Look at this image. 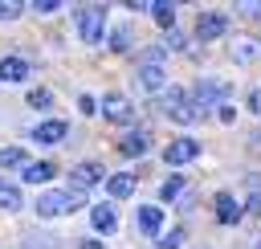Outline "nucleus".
Segmentation results:
<instances>
[{"label": "nucleus", "mask_w": 261, "mask_h": 249, "mask_svg": "<svg viewBox=\"0 0 261 249\" xmlns=\"http://www.w3.org/2000/svg\"><path fill=\"white\" fill-rule=\"evenodd\" d=\"M163 114H167V118H175V122H196V118H200V106L192 102V94H188V90L171 86V90H163Z\"/></svg>", "instance_id": "1"}, {"label": "nucleus", "mask_w": 261, "mask_h": 249, "mask_svg": "<svg viewBox=\"0 0 261 249\" xmlns=\"http://www.w3.org/2000/svg\"><path fill=\"white\" fill-rule=\"evenodd\" d=\"M102 29H106V4H86L77 8V37L82 41H102Z\"/></svg>", "instance_id": "2"}, {"label": "nucleus", "mask_w": 261, "mask_h": 249, "mask_svg": "<svg viewBox=\"0 0 261 249\" xmlns=\"http://www.w3.org/2000/svg\"><path fill=\"white\" fill-rule=\"evenodd\" d=\"M82 208V192H41L37 200V216H65Z\"/></svg>", "instance_id": "3"}, {"label": "nucleus", "mask_w": 261, "mask_h": 249, "mask_svg": "<svg viewBox=\"0 0 261 249\" xmlns=\"http://www.w3.org/2000/svg\"><path fill=\"white\" fill-rule=\"evenodd\" d=\"M228 94H232V86H228V82H216V78H200V82L192 86V102H196L200 110H208V106L224 102Z\"/></svg>", "instance_id": "4"}, {"label": "nucleus", "mask_w": 261, "mask_h": 249, "mask_svg": "<svg viewBox=\"0 0 261 249\" xmlns=\"http://www.w3.org/2000/svg\"><path fill=\"white\" fill-rule=\"evenodd\" d=\"M228 33V16L224 12H200L196 16V37L200 41H216V37H224Z\"/></svg>", "instance_id": "5"}, {"label": "nucleus", "mask_w": 261, "mask_h": 249, "mask_svg": "<svg viewBox=\"0 0 261 249\" xmlns=\"http://www.w3.org/2000/svg\"><path fill=\"white\" fill-rule=\"evenodd\" d=\"M102 114H106L110 122H130V118H135V102H130L126 94H106Z\"/></svg>", "instance_id": "6"}, {"label": "nucleus", "mask_w": 261, "mask_h": 249, "mask_svg": "<svg viewBox=\"0 0 261 249\" xmlns=\"http://www.w3.org/2000/svg\"><path fill=\"white\" fill-rule=\"evenodd\" d=\"M196 155H200V143H196V139H175V143H167V151H163L167 167H179V163H188V159H196Z\"/></svg>", "instance_id": "7"}, {"label": "nucleus", "mask_w": 261, "mask_h": 249, "mask_svg": "<svg viewBox=\"0 0 261 249\" xmlns=\"http://www.w3.org/2000/svg\"><path fill=\"white\" fill-rule=\"evenodd\" d=\"M102 180V167L98 163H77L73 171H69V192H86V188H94Z\"/></svg>", "instance_id": "8"}, {"label": "nucleus", "mask_w": 261, "mask_h": 249, "mask_svg": "<svg viewBox=\"0 0 261 249\" xmlns=\"http://www.w3.org/2000/svg\"><path fill=\"white\" fill-rule=\"evenodd\" d=\"M135 82H139L143 90H163L167 73H163V65H159V61H143V65L135 69Z\"/></svg>", "instance_id": "9"}, {"label": "nucleus", "mask_w": 261, "mask_h": 249, "mask_svg": "<svg viewBox=\"0 0 261 249\" xmlns=\"http://www.w3.org/2000/svg\"><path fill=\"white\" fill-rule=\"evenodd\" d=\"M216 220H220V225H237V220H241V200H237L232 192H220V196H216Z\"/></svg>", "instance_id": "10"}, {"label": "nucleus", "mask_w": 261, "mask_h": 249, "mask_svg": "<svg viewBox=\"0 0 261 249\" xmlns=\"http://www.w3.org/2000/svg\"><path fill=\"white\" fill-rule=\"evenodd\" d=\"M118 151H122V155H147V151H151V135H147V131H130V135L118 139Z\"/></svg>", "instance_id": "11"}, {"label": "nucleus", "mask_w": 261, "mask_h": 249, "mask_svg": "<svg viewBox=\"0 0 261 249\" xmlns=\"http://www.w3.org/2000/svg\"><path fill=\"white\" fill-rule=\"evenodd\" d=\"M65 135H69V127H65L61 118H49V122H41V127L33 131V139H37V143H61Z\"/></svg>", "instance_id": "12"}, {"label": "nucleus", "mask_w": 261, "mask_h": 249, "mask_svg": "<svg viewBox=\"0 0 261 249\" xmlns=\"http://www.w3.org/2000/svg\"><path fill=\"white\" fill-rule=\"evenodd\" d=\"M0 78L4 82H24L29 78V61L24 57H4L0 61Z\"/></svg>", "instance_id": "13"}, {"label": "nucleus", "mask_w": 261, "mask_h": 249, "mask_svg": "<svg viewBox=\"0 0 261 249\" xmlns=\"http://www.w3.org/2000/svg\"><path fill=\"white\" fill-rule=\"evenodd\" d=\"M135 225H139L143 233H159V229H163V212L147 204V208H139V212H135Z\"/></svg>", "instance_id": "14"}, {"label": "nucleus", "mask_w": 261, "mask_h": 249, "mask_svg": "<svg viewBox=\"0 0 261 249\" xmlns=\"http://www.w3.org/2000/svg\"><path fill=\"white\" fill-rule=\"evenodd\" d=\"M90 220H94L98 233H114V229H118V216H114V208H106V204H98V208L90 212Z\"/></svg>", "instance_id": "15"}, {"label": "nucleus", "mask_w": 261, "mask_h": 249, "mask_svg": "<svg viewBox=\"0 0 261 249\" xmlns=\"http://www.w3.org/2000/svg\"><path fill=\"white\" fill-rule=\"evenodd\" d=\"M147 8H151V16H155L163 29H175V4H167V0H151Z\"/></svg>", "instance_id": "16"}, {"label": "nucleus", "mask_w": 261, "mask_h": 249, "mask_svg": "<svg viewBox=\"0 0 261 249\" xmlns=\"http://www.w3.org/2000/svg\"><path fill=\"white\" fill-rule=\"evenodd\" d=\"M0 208H8V212L20 208V188L12 180H4V176H0Z\"/></svg>", "instance_id": "17"}, {"label": "nucleus", "mask_w": 261, "mask_h": 249, "mask_svg": "<svg viewBox=\"0 0 261 249\" xmlns=\"http://www.w3.org/2000/svg\"><path fill=\"white\" fill-rule=\"evenodd\" d=\"M49 176H53V163H49V159H37V163H24V180H29V184H45Z\"/></svg>", "instance_id": "18"}, {"label": "nucleus", "mask_w": 261, "mask_h": 249, "mask_svg": "<svg viewBox=\"0 0 261 249\" xmlns=\"http://www.w3.org/2000/svg\"><path fill=\"white\" fill-rule=\"evenodd\" d=\"M106 192H110L114 200H126V196L135 192V180H130V176H110V180H106Z\"/></svg>", "instance_id": "19"}, {"label": "nucleus", "mask_w": 261, "mask_h": 249, "mask_svg": "<svg viewBox=\"0 0 261 249\" xmlns=\"http://www.w3.org/2000/svg\"><path fill=\"white\" fill-rule=\"evenodd\" d=\"M20 163H24V151L20 147H4L0 151V167H20Z\"/></svg>", "instance_id": "20"}, {"label": "nucleus", "mask_w": 261, "mask_h": 249, "mask_svg": "<svg viewBox=\"0 0 261 249\" xmlns=\"http://www.w3.org/2000/svg\"><path fill=\"white\" fill-rule=\"evenodd\" d=\"M110 49H118V53H122V49H130V29H126V24H118V29H114Z\"/></svg>", "instance_id": "21"}, {"label": "nucleus", "mask_w": 261, "mask_h": 249, "mask_svg": "<svg viewBox=\"0 0 261 249\" xmlns=\"http://www.w3.org/2000/svg\"><path fill=\"white\" fill-rule=\"evenodd\" d=\"M29 106H37V110H49V106H53V94H49V90H33V94H29Z\"/></svg>", "instance_id": "22"}, {"label": "nucleus", "mask_w": 261, "mask_h": 249, "mask_svg": "<svg viewBox=\"0 0 261 249\" xmlns=\"http://www.w3.org/2000/svg\"><path fill=\"white\" fill-rule=\"evenodd\" d=\"M179 192H184V180H179V176H171V180H163V192H159V196H163V200H175Z\"/></svg>", "instance_id": "23"}, {"label": "nucleus", "mask_w": 261, "mask_h": 249, "mask_svg": "<svg viewBox=\"0 0 261 249\" xmlns=\"http://www.w3.org/2000/svg\"><path fill=\"white\" fill-rule=\"evenodd\" d=\"M179 241H184V237H179V229H171V237H163L155 249H179Z\"/></svg>", "instance_id": "24"}, {"label": "nucleus", "mask_w": 261, "mask_h": 249, "mask_svg": "<svg viewBox=\"0 0 261 249\" xmlns=\"http://www.w3.org/2000/svg\"><path fill=\"white\" fill-rule=\"evenodd\" d=\"M163 45H167V49H184V37H179L175 29H167V37H163Z\"/></svg>", "instance_id": "25"}, {"label": "nucleus", "mask_w": 261, "mask_h": 249, "mask_svg": "<svg viewBox=\"0 0 261 249\" xmlns=\"http://www.w3.org/2000/svg\"><path fill=\"white\" fill-rule=\"evenodd\" d=\"M253 53H257L253 45H237V49H232V57H237V61H253Z\"/></svg>", "instance_id": "26"}, {"label": "nucleus", "mask_w": 261, "mask_h": 249, "mask_svg": "<svg viewBox=\"0 0 261 249\" xmlns=\"http://www.w3.org/2000/svg\"><path fill=\"white\" fill-rule=\"evenodd\" d=\"M77 110H82V114H94V110H98V102H94L90 94H82V98H77Z\"/></svg>", "instance_id": "27"}, {"label": "nucleus", "mask_w": 261, "mask_h": 249, "mask_svg": "<svg viewBox=\"0 0 261 249\" xmlns=\"http://www.w3.org/2000/svg\"><path fill=\"white\" fill-rule=\"evenodd\" d=\"M20 16V4H0V20H16Z\"/></svg>", "instance_id": "28"}, {"label": "nucleus", "mask_w": 261, "mask_h": 249, "mask_svg": "<svg viewBox=\"0 0 261 249\" xmlns=\"http://www.w3.org/2000/svg\"><path fill=\"white\" fill-rule=\"evenodd\" d=\"M57 4H61V0H37V4H33V8H37V12H53V8H57Z\"/></svg>", "instance_id": "29"}, {"label": "nucleus", "mask_w": 261, "mask_h": 249, "mask_svg": "<svg viewBox=\"0 0 261 249\" xmlns=\"http://www.w3.org/2000/svg\"><path fill=\"white\" fill-rule=\"evenodd\" d=\"M249 110H257V114H261V86L249 94Z\"/></svg>", "instance_id": "30"}, {"label": "nucleus", "mask_w": 261, "mask_h": 249, "mask_svg": "<svg viewBox=\"0 0 261 249\" xmlns=\"http://www.w3.org/2000/svg\"><path fill=\"white\" fill-rule=\"evenodd\" d=\"M82 249H102V245L98 241H82Z\"/></svg>", "instance_id": "31"}]
</instances>
